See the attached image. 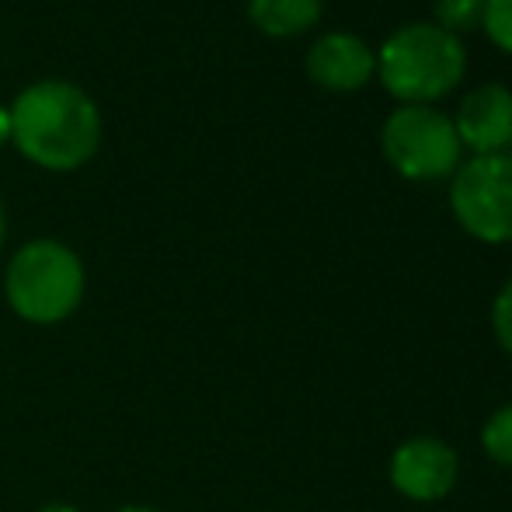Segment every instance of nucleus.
Wrapping results in <instances>:
<instances>
[{
    "label": "nucleus",
    "instance_id": "nucleus-1",
    "mask_svg": "<svg viewBox=\"0 0 512 512\" xmlns=\"http://www.w3.org/2000/svg\"><path fill=\"white\" fill-rule=\"evenodd\" d=\"M11 143L28 164L53 175L77 171L102 147V112L84 88L46 77L18 91L11 105Z\"/></svg>",
    "mask_w": 512,
    "mask_h": 512
},
{
    "label": "nucleus",
    "instance_id": "nucleus-2",
    "mask_svg": "<svg viewBox=\"0 0 512 512\" xmlns=\"http://www.w3.org/2000/svg\"><path fill=\"white\" fill-rule=\"evenodd\" d=\"M88 290V272L70 244L35 237L21 244L4 269V300L25 324L49 328L77 314Z\"/></svg>",
    "mask_w": 512,
    "mask_h": 512
},
{
    "label": "nucleus",
    "instance_id": "nucleus-3",
    "mask_svg": "<svg viewBox=\"0 0 512 512\" xmlns=\"http://www.w3.org/2000/svg\"><path fill=\"white\" fill-rule=\"evenodd\" d=\"M380 81L398 102L429 105L436 98L450 95L467 70L464 42L457 35L443 32L432 21L405 25L384 42L380 49Z\"/></svg>",
    "mask_w": 512,
    "mask_h": 512
},
{
    "label": "nucleus",
    "instance_id": "nucleus-4",
    "mask_svg": "<svg viewBox=\"0 0 512 512\" xmlns=\"http://www.w3.org/2000/svg\"><path fill=\"white\" fill-rule=\"evenodd\" d=\"M380 147L391 168L408 182H436L460 168V136L453 119L429 105H401L380 129Z\"/></svg>",
    "mask_w": 512,
    "mask_h": 512
},
{
    "label": "nucleus",
    "instance_id": "nucleus-5",
    "mask_svg": "<svg viewBox=\"0 0 512 512\" xmlns=\"http://www.w3.org/2000/svg\"><path fill=\"white\" fill-rule=\"evenodd\" d=\"M450 209L485 244L512 241V154H481L453 171Z\"/></svg>",
    "mask_w": 512,
    "mask_h": 512
},
{
    "label": "nucleus",
    "instance_id": "nucleus-6",
    "mask_svg": "<svg viewBox=\"0 0 512 512\" xmlns=\"http://www.w3.org/2000/svg\"><path fill=\"white\" fill-rule=\"evenodd\" d=\"M460 478V457L450 443L436 436H415L394 450L391 485L411 502H439L453 492Z\"/></svg>",
    "mask_w": 512,
    "mask_h": 512
},
{
    "label": "nucleus",
    "instance_id": "nucleus-7",
    "mask_svg": "<svg viewBox=\"0 0 512 512\" xmlns=\"http://www.w3.org/2000/svg\"><path fill=\"white\" fill-rule=\"evenodd\" d=\"M460 147H471L474 157L506 154L512 147V91L506 84H481L460 102L453 119Z\"/></svg>",
    "mask_w": 512,
    "mask_h": 512
},
{
    "label": "nucleus",
    "instance_id": "nucleus-8",
    "mask_svg": "<svg viewBox=\"0 0 512 512\" xmlns=\"http://www.w3.org/2000/svg\"><path fill=\"white\" fill-rule=\"evenodd\" d=\"M377 74V53L359 35L328 32L307 49V77L328 91H359Z\"/></svg>",
    "mask_w": 512,
    "mask_h": 512
},
{
    "label": "nucleus",
    "instance_id": "nucleus-9",
    "mask_svg": "<svg viewBox=\"0 0 512 512\" xmlns=\"http://www.w3.org/2000/svg\"><path fill=\"white\" fill-rule=\"evenodd\" d=\"M324 0H248V21L269 39H293L321 21Z\"/></svg>",
    "mask_w": 512,
    "mask_h": 512
},
{
    "label": "nucleus",
    "instance_id": "nucleus-10",
    "mask_svg": "<svg viewBox=\"0 0 512 512\" xmlns=\"http://www.w3.org/2000/svg\"><path fill=\"white\" fill-rule=\"evenodd\" d=\"M481 450L488 453V460L502 467H512V405H502L499 411L488 415V422L481 425Z\"/></svg>",
    "mask_w": 512,
    "mask_h": 512
},
{
    "label": "nucleus",
    "instance_id": "nucleus-11",
    "mask_svg": "<svg viewBox=\"0 0 512 512\" xmlns=\"http://www.w3.org/2000/svg\"><path fill=\"white\" fill-rule=\"evenodd\" d=\"M481 18H485V0H436V21L432 25L460 39V32L481 28Z\"/></svg>",
    "mask_w": 512,
    "mask_h": 512
},
{
    "label": "nucleus",
    "instance_id": "nucleus-12",
    "mask_svg": "<svg viewBox=\"0 0 512 512\" xmlns=\"http://www.w3.org/2000/svg\"><path fill=\"white\" fill-rule=\"evenodd\" d=\"M481 28L488 32V39L512 56V0H485V18Z\"/></svg>",
    "mask_w": 512,
    "mask_h": 512
},
{
    "label": "nucleus",
    "instance_id": "nucleus-13",
    "mask_svg": "<svg viewBox=\"0 0 512 512\" xmlns=\"http://www.w3.org/2000/svg\"><path fill=\"white\" fill-rule=\"evenodd\" d=\"M492 331L499 338V345L512 356V279L499 290L492 304Z\"/></svg>",
    "mask_w": 512,
    "mask_h": 512
},
{
    "label": "nucleus",
    "instance_id": "nucleus-14",
    "mask_svg": "<svg viewBox=\"0 0 512 512\" xmlns=\"http://www.w3.org/2000/svg\"><path fill=\"white\" fill-rule=\"evenodd\" d=\"M4 143H11V112H7V105H0V147Z\"/></svg>",
    "mask_w": 512,
    "mask_h": 512
},
{
    "label": "nucleus",
    "instance_id": "nucleus-15",
    "mask_svg": "<svg viewBox=\"0 0 512 512\" xmlns=\"http://www.w3.org/2000/svg\"><path fill=\"white\" fill-rule=\"evenodd\" d=\"M35 512H84V509L74 506V502H46V506H39Z\"/></svg>",
    "mask_w": 512,
    "mask_h": 512
},
{
    "label": "nucleus",
    "instance_id": "nucleus-16",
    "mask_svg": "<svg viewBox=\"0 0 512 512\" xmlns=\"http://www.w3.org/2000/svg\"><path fill=\"white\" fill-rule=\"evenodd\" d=\"M7 241V213H4V203H0V248Z\"/></svg>",
    "mask_w": 512,
    "mask_h": 512
},
{
    "label": "nucleus",
    "instance_id": "nucleus-17",
    "mask_svg": "<svg viewBox=\"0 0 512 512\" xmlns=\"http://www.w3.org/2000/svg\"><path fill=\"white\" fill-rule=\"evenodd\" d=\"M115 512H161L157 506H119Z\"/></svg>",
    "mask_w": 512,
    "mask_h": 512
}]
</instances>
